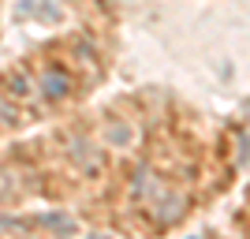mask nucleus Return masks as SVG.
I'll return each mask as SVG.
<instances>
[{
    "instance_id": "obj_1",
    "label": "nucleus",
    "mask_w": 250,
    "mask_h": 239,
    "mask_svg": "<svg viewBox=\"0 0 250 239\" xmlns=\"http://www.w3.org/2000/svg\"><path fill=\"white\" fill-rule=\"evenodd\" d=\"M45 86H49L52 97H60L63 90H67V79H63V75H49V79H45Z\"/></svg>"
}]
</instances>
